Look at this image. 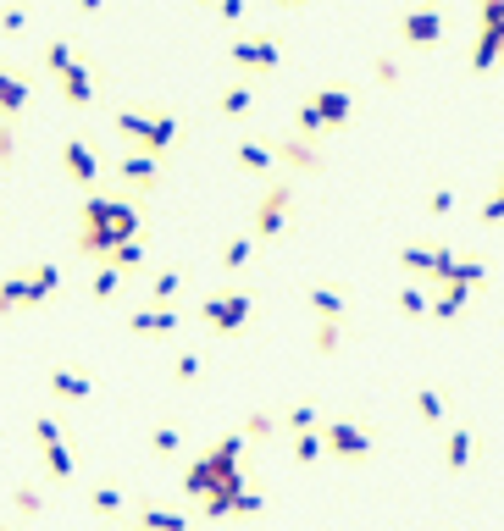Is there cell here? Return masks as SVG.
<instances>
[{
  "label": "cell",
  "mask_w": 504,
  "mask_h": 531,
  "mask_svg": "<svg viewBox=\"0 0 504 531\" xmlns=\"http://www.w3.org/2000/svg\"><path fill=\"white\" fill-rule=\"evenodd\" d=\"M333 449L349 454V460H360V454H366V437H360L355 426H333Z\"/></svg>",
  "instance_id": "21"
},
{
  "label": "cell",
  "mask_w": 504,
  "mask_h": 531,
  "mask_svg": "<svg viewBox=\"0 0 504 531\" xmlns=\"http://www.w3.org/2000/svg\"><path fill=\"white\" fill-rule=\"evenodd\" d=\"M444 34H449V12H444V6H410V12L399 17V39H405L410 50L444 45Z\"/></svg>",
  "instance_id": "2"
},
{
  "label": "cell",
  "mask_w": 504,
  "mask_h": 531,
  "mask_svg": "<svg viewBox=\"0 0 504 531\" xmlns=\"http://www.w3.org/2000/svg\"><path fill=\"white\" fill-rule=\"evenodd\" d=\"M250 106H255V89H250V83H228V89H222V117H244Z\"/></svg>",
  "instance_id": "17"
},
{
  "label": "cell",
  "mask_w": 504,
  "mask_h": 531,
  "mask_svg": "<svg viewBox=\"0 0 504 531\" xmlns=\"http://www.w3.org/2000/svg\"><path fill=\"white\" fill-rule=\"evenodd\" d=\"M172 449H178V432H167V426H161V432H156V454H172Z\"/></svg>",
  "instance_id": "35"
},
{
  "label": "cell",
  "mask_w": 504,
  "mask_h": 531,
  "mask_svg": "<svg viewBox=\"0 0 504 531\" xmlns=\"http://www.w3.org/2000/svg\"><path fill=\"white\" fill-rule=\"evenodd\" d=\"M216 12H222V23H239L244 17V0H211Z\"/></svg>",
  "instance_id": "30"
},
{
  "label": "cell",
  "mask_w": 504,
  "mask_h": 531,
  "mask_svg": "<svg viewBox=\"0 0 504 531\" xmlns=\"http://www.w3.org/2000/svg\"><path fill=\"white\" fill-rule=\"evenodd\" d=\"M272 161H288V166H300V172H316V166H322V155H316V144H305V139H283L272 150Z\"/></svg>",
  "instance_id": "13"
},
{
  "label": "cell",
  "mask_w": 504,
  "mask_h": 531,
  "mask_svg": "<svg viewBox=\"0 0 504 531\" xmlns=\"http://www.w3.org/2000/svg\"><path fill=\"white\" fill-rule=\"evenodd\" d=\"M0 28H6V34H23L28 12H23V6H0Z\"/></svg>",
  "instance_id": "27"
},
{
  "label": "cell",
  "mask_w": 504,
  "mask_h": 531,
  "mask_svg": "<svg viewBox=\"0 0 504 531\" xmlns=\"http://www.w3.org/2000/svg\"><path fill=\"white\" fill-rule=\"evenodd\" d=\"M244 255H250V238H233L228 255H222V260H228V266H244Z\"/></svg>",
  "instance_id": "31"
},
{
  "label": "cell",
  "mask_w": 504,
  "mask_h": 531,
  "mask_svg": "<svg viewBox=\"0 0 504 531\" xmlns=\"http://www.w3.org/2000/svg\"><path fill=\"white\" fill-rule=\"evenodd\" d=\"M499 194H504V177H499Z\"/></svg>",
  "instance_id": "40"
},
{
  "label": "cell",
  "mask_w": 504,
  "mask_h": 531,
  "mask_svg": "<svg viewBox=\"0 0 504 531\" xmlns=\"http://www.w3.org/2000/svg\"><path fill=\"white\" fill-rule=\"evenodd\" d=\"M61 166H67V177L78 183V189H95L100 183V155L89 150V139H78V133L61 144Z\"/></svg>",
  "instance_id": "4"
},
{
  "label": "cell",
  "mask_w": 504,
  "mask_h": 531,
  "mask_svg": "<svg viewBox=\"0 0 504 531\" xmlns=\"http://www.w3.org/2000/svg\"><path fill=\"white\" fill-rule=\"evenodd\" d=\"M72 61H78V50H72V39H50V45H45V72H56V78H61V72H67Z\"/></svg>",
  "instance_id": "19"
},
{
  "label": "cell",
  "mask_w": 504,
  "mask_h": 531,
  "mask_svg": "<svg viewBox=\"0 0 504 531\" xmlns=\"http://www.w3.org/2000/svg\"><path fill=\"white\" fill-rule=\"evenodd\" d=\"M482 216H488V222H499V216H504V194H493V200H488V211H482Z\"/></svg>",
  "instance_id": "38"
},
{
  "label": "cell",
  "mask_w": 504,
  "mask_h": 531,
  "mask_svg": "<svg viewBox=\"0 0 504 531\" xmlns=\"http://www.w3.org/2000/svg\"><path fill=\"white\" fill-rule=\"evenodd\" d=\"M50 388L67 393V399H89V382H84V377H72V371H56V377H50Z\"/></svg>",
  "instance_id": "23"
},
{
  "label": "cell",
  "mask_w": 504,
  "mask_h": 531,
  "mask_svg": "<svg viewBox=\"0 0 504 531\" xmlns=\"http://www.w3.org/2000/svg\"><path fill=\"white\" fill-rule=\"evenodd\" d=\"M283 222H288V183H272L266 200H261V211H255V233L272 238V233H283Z\"/></svg>",
  "instance_id": "7"
},
{
  "label": "cell",
  "mask_w": 504,
  "mask_h": 531,
  "mask_svg": "<svg viewBox=\"0 0 504 531\" xmlns=\"http://www.w3.org/2000/svg\"><path fill=\"white\" fill-rule=\"evenodd\" d=\"M172 310H139V316H133V332H167L172 327Z\"/></svg>",
  "instance_id": "22"
},
{
  "label": "cell",
  "mask_w": 504,
  "mask_h": 531,
  "mask_svg": "<svg viewBox=\"0 0 504 531\" xmlns=\"http://www.w3.org/2000/svg\"><path fill=\"white\" fill-rule=\"evenodd\" d=\"M17 509H23V515H34V509H39V493H28V487H23V493H17Z\"/></svg>",
  "instance_id": "36"
},
{
  "label": "cell",
  "mask_w": 504,
  "mask_h": 531,
  "mask_svg": "<svg viewBox=\"0 0 504 531\" xmlns=\"http://www.w3.org/2000/svg\"><path fill=\"white\" fill-rule=\"evenodd\" d=\"M28 100H34V89H28L23 72L0 67V122H17V117L28 111Z\"/></svg>",
  "instance_id": "6"
},
{
  "label": "cell",
  "mask_w": 504,
  "mask_h": 531,
  "mask_svg": "<svg viewBox=\"0 0 504 531\" xmlns=\"http://www.w3.org/2000/svg\"><path fill=\"white\" fill-rule=\"evenodd\" d=\"M17 305H34V299H28V277H6V283H0V316H12Z\"/></svg>",
  "instance_id": "18"
},
{
  "label": "cell",
  "mask_w": 504,
  "mask_h": 531,
  "mask_svg": "<svg viewBox=\"0 0 504 531\" xmlns=\"http://www.w3.org/2000/svg\"><path fill=\"white\" fill-rule=\"evenodd\" d=\"M372 72H377V83H394V78H399V61H394V56H377Z\"/></svg>",
  "instance_id": "28"
},
{
  "label": "cell",
  "mask_w": 504,
  "mask_h": 531,
  "mask_svg": "<svg viewBox=\"0 0 504 531\" xmlns=\"http://www.w3.org/2000/svg\"><path fill=\"white\" fill-rule=\"evenodd\" d=\"M477 23L482 28H504V0H477Z\"/></svg>",
  "instance_id": "25"
},
{
  "label": "cell",
  "mask_w": 504,
  "mask_h": 531,
  "mask_svg": "<svg viewBox=\"0 0 504 531\" xmlns=\"http://www.w3.org/2000/svg\"><path fill=\"white\" fill-rule=\"evenodd\" d=\"M277 6H305V0H277Z\"/></svg>",
  "instance_id": "39"
},
{
  "label": "cell",
  "mask_w": 504,
  "mask_h": 531,
  "mask_svg": "<svg viewBox=\"0 0 504 531\" xmlns=\"http://www.w3.org/2000/svg\"><path fill=\"white\" fill-rule=\"evenodd\" d=\"M61 100H67V106H89V100H95V67H89V61H72V67L61 72Z\"/></svg>",
  "instance_id": "8"
},
{
  "label": "cell",
  "mask_w": 504,
  "mask_h": 531,
  "mask_svg": "<svg viewBox=\"0 0 504 531\" xmlns=\"http://www.w3.org/2000/svg\"><path fill=\"white\" fill-rule=\"evenodd\" d=\"M466 454H471V437H455L449 443V465H466Z\"/></svg>",
  "instance_id": "32"
},
{
  "label": "cell",
  "mask_w": 504,
  "mask_h": 531,
  "mask_svg": "<svg viewBox=\"0 0 504 531\" xmlns=\"http://www.w3.org/2000/svg\"><path fill=\"white\" fill-rule=\"evenodd\" d=\"M34 432H39V449H45V465H50V471H56V476H72V460H67V449H61L56 426H50V421H39Z\"/></svg>",
  "instance_id": "14"
},
{
  "label": "cell",
  "mask_w": 504,
  "mask_h": 531,
  "mask_svg": "<svg viewBox=\"0 0 504 531\" xmlns=\"http://www.w3.org/2000/svg\"><path fill=\"white\" fill-rule=\"evenodd\" d=\"M117 133L133 144V150H144V139H150V111H133V106H122V111H117Z\"/></svg>",
  "instance_id": "15"
},
{
  "label": "cell",
  "mask_w": 504,
  "mask_h": 531,
  "mask_svg": "<svg viewBox=\"0 0 504 531\" xmlns=\"http://www.w3.org/2000/svg\"><path fill=\"white\" fill-rule=\"evenodd\" d=\"M95 509H106V515H111V509H117V487H95Z\"/></svg>",
  "instance_id": "34"
},
{
  "label": "cell",
  "mask_w": 504,
  "mask_h": 531,
  "mask_svg": "<svg viewBox=\"0 0 504 531\" xmlns=\"http://www.w3.org/2000/svg\"><path fill=\"white\" fill-rule=\"evenodd\" d=\"M122 238H139V211L106 194H89L84 200V227H78V249L84 255H111Z\"/></svg>",
  "instance_id": "1"
},
{
  "label": "cell",
  "mask_w": 504,
  "mask_h": 531,
  "mask_svg": "<svg viewBox=\"0 0 504 531\" xmlns=\"http://www.w3.org/2000/svg\"><path fill=\"white\" fill-rule=\"evenodd\" d=\"M327 133V122H322V111H316V100H300V111H294V139H322Z\"/></svg>",
  "instance_id": "16"
},
{
  "label": "cell",
  "mask_w": 504,
  "mask_h": 531,
  "mask_svg": "<svg viewBox=\"0 0 504 531\" xmlns=\"http://www.w3.org/2000/svg\"><path fill=\"white\" fill-rule=\"evenodd\" d=\"M17 161V122H0V166Z\"/></svg>",
  "instance_id": "26"
},
{
  "label": "cell",
  "mask_w": 504,
  "mask_h": 531,
  "mask_svg": "<svg viewBox=\"0 0 504 531\" xmlns=\"http://www.w3.org/2000/svg\"><path fill=\"white\" fill-rule=\"evenodd\" d=\"M144 531H183V520L167 509H144Z\"/></svg>",
  "instance_id": "24"
},
{
  "label": "cell",
  "mask_w": 504,
  "mask_h": 531,
  "mask_svg": "<svg viewBox=\"0 0 504 531\" xmlns=\"http://www.w3.org/2000/svg\"><path fill=\"white\" fill-rule=\"evenodd\" d=\"M95 294H100V299H106V294H117V272H111V266L95 277Z\"/></svg>",
  "instance_id": "33"
},
{
  "label": "cell",
  "mask_w": 504,
  "mask_h": 531,
  "mask_svg": "<svg viewBox=\"0 0 504 531\" xmlns=\"http://www.w3.org/2000/svg\"><path fill=\"white\" fill-rule=\"evenodd\" d=\"M117 172L128 177L133 189H156V172H161V166H156V155H144V150H128V155H122V166H117Z\"/></svg>",
  "instance_id": "11"
},
{
  "label": "cell",
  "mask_w": 504,
  "mask_h": 531,
  "mask_svg": "<svg viewBox=\"0 0 504 531\" xmlns=\"http://www.w3.org/2000/svg\"><path fill=\"white\" fill-rule=\"evenodd\" d=\"M504 61V28H477V45H471V72H488Z\"/></svg>",
  "instance_id": "10"
},
{
  "label": "cell",
  "mask_w": 504,
  "mask_h": 531,
  "mask_svg": "<svg viewBox=\"0 0 504 531\" xmlns=\"http://www.w3.org/2000/svg\"><path fill=\"white\" fill-rule=\"evenodd\" d=\"M244 310H250V299H244V294H222V299L205 305V321H211L216 332H233L244 321Z\"/></svg>",
  "instance_id": "9"
},
{
  "label": "cell",
  "mask_w": 504,
  "mask_h": 531,
  "mask_svg": "<svg viewBox=\"0 0 504 531\" xmlns=\"http://www.w3.org/2000/svg\"><path fill=\"white\" fill-rule=\"evenodd\" d=\"M239 166H250V172H266V166H272V144L244 139V144H239Z\"/></svg>",
  "instance_id": "20"
},
{
  "label": "cell",
  "mask_w": 504,
  "mask_h": 531,
  "mask_svg": "<svg viewBox=\"0 0 504 531\" xmlns=\"http://www.w3.org/2000/svg\"><path fill=\"white\" fill-rule=\"evenodd\" d=\"M72 6H78V12H84V17H95V12H106V0H72Z\"/></svg>",
  "instance_id": "37"
},
{
  "label": "cell",
  "mask_w": 504,
  "mask_h": 531,
  "mask_svg": "<svg viewBox=\"0 0 504 531\" xmlns=\"http://www.w3.org/2000/svg\"><path fill=\"white\" fill-rule=\"evenodd\" d=\"M228 61L233 67H250V72H272L283 61V45L272 34H250V39H233L228 45Z\"/></svg>",
  "instance_id": "3"
},
{
  "label": "cell",
  "mask_w": 504,
  "mask_h": 531,
  "mask_svg": "<svg viewBox=\"0 0 504 531\" xmlns=\"http://www.w3.org/2000/svg\"><path fill=\"white\" fill-rule=\"evenodd\" d=\"M178 144V117L172 111H156L150 117V139H144V155H167Z\"/></svg>",
  "instance_id": "12"
},
{
  "label": "cell",
  "mask_w": 504,
  "mask_h": 531,
  "mask_svg": "<svg viewBox=\"0 0 504 531\" xmlns=\"http://www.w3.org/2000/svg\"><path fill=\"white\" fill-rule=\"evenodd\" d=\"M311 100H316V111H322L327 128H338V122L355 117V89H349V83H327V89H316Z\"/></svg>",
  "instance_id": "5"
},
{
  "label": "cell",
  "mask_w": 504,
  "mask_h": 531,
  "mask_svg": "<svg viewBox=\"0 0 504 531\" xmlns=\"http://www.w3.org/2000/svg\"><path fill=\"white\" fill-rule=\"evenodd\" d=\"M311 305H316V310H322V316H327V321H333V316H338V294H327V288H316V294H311Z\"/></svg>",
  "instance_id": "29"
}]
</instances>
